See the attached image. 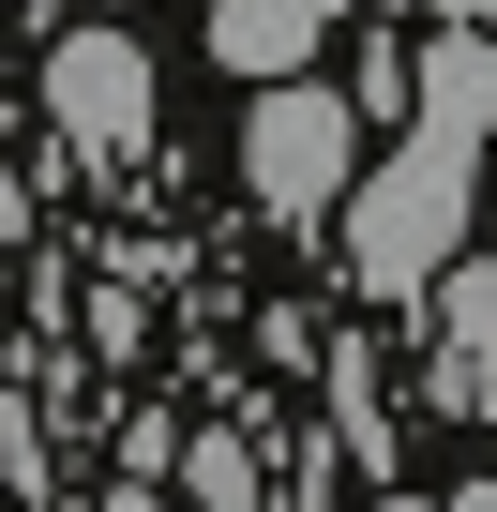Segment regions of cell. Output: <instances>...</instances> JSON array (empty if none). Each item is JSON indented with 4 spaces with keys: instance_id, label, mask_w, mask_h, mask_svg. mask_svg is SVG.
Returning <instances> with one entry per match:
<instances>
[{
    "instance_id": "1",
    "label": "cell",
    "mask_w": 497,
    "mask_h": 512,
    "mask_svg": "<svg viewBox=\"0 0 497 512\" xmlns=\"http://www.w3.org/2000/svg\"><path fill=\"white\" fill-rule=\"evenodd\" d=\"M467 211H482V136L437 121V106H407L392 166L347 181V272H362L377 302H422L452 256H467Z\"/></svg>"
},
{
    "instance_id": "2",
    "label": "cell",
    "mask_w": 497,
    "mask_h": 512,
    "mask_svg": "<svg viewBox=\"0 0 497 512\" xmlns=\"http://www.w3.org/2000/svg\"><path fill=\"white\" fill-rule=\"evenodd\" d=\"M241 181H257V211H272V226L347 211V181H362V106H347V91H317V76H272L257 106H241Z\"/></svg>"
},
{
    "instance_id": "3",
    "label": "cell",
    "mask_w": 497,
    "mask_h": 512,
    "mask_svg": "<svg viewBox=\"0 0 497 512\" xmlns=\"http://www.w3.org/2000/svg\"><path fill=\"white\" fill-rule=\"evenodd\" d=\"M46 106H61L76 151H151V61L121 31H61L46 46Z\"/></svg>"
},
{
    "instance_id": "4",
    "label": "cell",
    "mask_w": 497,
    "mask_h": 512,
    "mask_svg": "<svg viewBox=\"0 0 497 512\" xmlns=\"http://www.w3.org/2000/svg\"><path fill=\"white\" fill-rule=\"evenodd\" d=\"M317 31H332V0H211V61L226 76H317Z\"/></svg>"
},
{
    "instance_id": "5",
    "label": "cell",
    "mask_w": 497,
    "mask_h": 512,
    "mask_svg": "<svg viewBox=\"0 0 497 512\" xmlns=\"http://www.w3.org/2000/svg\"><path fill=\"white\" fill-rule=\"evenodd\" d=\"M422 302H437V392L482 407V392H497V272H467V256H452Z\"/></svg>"
},
{
    "instance_id": "6",
    "label": "cell",
    "mask_w": 497,
    "mask_h": 512,
    "mask_svg": "<svg viewBox=\"0 0 497 512\" xmlns=\"http://www.w3.org/2000/svg\"><path fill=\"white\" fill-rule=\"evenodd\" d=\"M407 106H437V121L497 136V31H437V46L407 61Z\"/></svg>"
},
{
    "instance_id": "7",
    "label": "cell",
    "mask_w": 497,
    "mask_h": 512,
    "mask_svg": "<svg viewBox=\"0 0 497 512\" xmlns=\"http://www.w3.org/2000/svg\"><path fill=\"white\" fill-rule=\"evenodd\" d=\"M437 16H452V31H497V0H437Z\"/></svg>"
},
{
    "instance_id": "8",
    "label": "cell",
    "mask_w": 497,
    "mask_h": 512,
    "mask_svg": "<svg viewBox=\"0 0 497 512\" xmlns=\"http://www.w3.org/2000/svg\"><path fill=\"white\" fill-rule=\"evenodd\" d=\"M377 512H452V497H377Z\"/></svg>"
},
{
    "instance_id": "9",
    "label": "cell",
    "mask_w": 497,
    "mask_h": 512,
    "mask_svg": "<svg viewBox=\"0 0 497 512\" xmlns=\"http://www.w3.org/2000/svg\"><path fill=\"white\" fill-rule=\"evenodd\" d=\"M452 512H497V482H467V497H452Z\"/></svg>"
}]
</instances>
